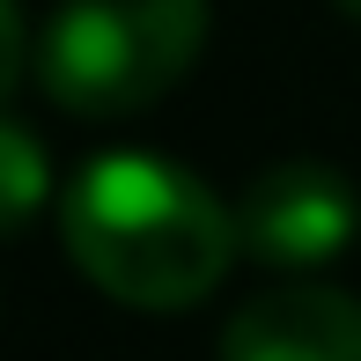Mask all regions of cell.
I'll return each mask as SVG.
<instances>
[{"instance_id":"obj_3","label":"cell","mask_w":361,"mask_h":361,"mask_svg":"<svg viewBox=\"0 0 361 361\" xmlns=\"http://www.w3.org/2000/svg\"><path fill=\"white\" fill-rule=\"evenodd\" d=\"M236 236L258 266H281V273L332 266L361 236V192L332 162H273L236 200Z\"/></svg>"},{"instance_id":"obj_5","label":"cell","mask_w":361,"mask_h":361,"mask_svg":"<svg viewBox=\"0 0 361 361\" xmlns=\"http://www.w3.org/2000/svg\"><path fill=\"white\" fill-rule=\"evenodd\" d=\"M44 200H52V162H44L37 133L15 126V118H0V236L30 228Z\"/></svg>"},{"instance_id":"obj_2","label":"cell","mask_w":361,"mask_h":361,"mask_svg":"<svg viewBox=\"0 0 361 361\" xmlns=\"http://www.w3.org/2000/svg\"><path fill=\"white\" fill-rule=\"evenodd\" d=\"M207 0H67L37 37V81L74 118H133L192 74Z\"/></svg>"},{"instance_id":"obj_6","label":"cell","mask_w":361,"mask_h":361,"mask_svg":"<svg viewBox=\"0 0 361 361\" xmlns=\"http://www.w3.org/2000/svg\"><path fill=\"white\" fill-rule=\"evenodd\" d=\"M23 59H30V30H23V8L0 0V96L23 81Z\"/></svg>"},{"instance_id":"obj_7","label":"cell","mask_w":361,"mask_h":361,"mask_svg":"<svg viewBox=\"0 0 361 361\" xmlns=\"http://www.w3.org/2000/svg\"><path fill=\"white\" fill-rule=\"evenodd\" d=\"M332 8H339V15H354V23H361V0H332Z\"/></svg>"},{"instance_id":"obj_4","label":"cell","mask_w":361,"mask_h":361,"mask_svg":"<svg viewBox=\"0 0 361 361\" xmlns=\"http://www.w3.org/2000/svg\"><path fill=\"white\" fill-rule=\"evenodd\" d=\"M221 361H361V295L324 281L266 288L221 324Z\"/></svg>"},{"instance_id":"obj_1","label":"cell","mask_w":361,"mask_h":361,"mask_svg":"<svg viewBox=\"0 0 361 361\" xmlns=\"http://www.w3.org/2000/svg\"><path fill=\"white\" fill-rule=\"evenodd\" d=\"M67 258L126 310H192L236 266V207L162 155H96L59 207Z\"/></svg>"}]
</instances>
